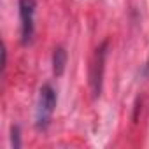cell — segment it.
<instances>
[{
    "label": "cell",
    "instance_id": "1",
    "mask_svg": "<svg viewBox=\"0 0 149 149\" xmlns=\"http://www.w3.org/2000/svg\"><path fill=\"white\" fill-rule=\"evenodd\" d=\"M56 109V91L49 86L44 84L39 91L37 98V107H35V126L37 130H46L51 123V118Z\"/></svg>",
    "mask_w": 149,
    "mask_h": 149
},
{
    "label": "cell",
    "instance_id": "2",
    "mask_svg": "<svg viewBox=\"0 0 149 149\" xmlns=\"http://www.w3.org/2000/svg\"><path fill=\"white\" fill-rule=\"evenodd\" d=\"M35 0H19V21H21V42L26 46L35 33Z\"/></svg>",
    "mask_w": 149,
    "mask_h": 149
},
{
    "label": "cell",
    "instance_id": "3",
    "mask_svg": "<svg viewBox=\"0 0 149 149\" xmlns=\"http://www.w3.org/2000/svg\"><path fill=\"white\" fill-rule=\"evenodd\" d=\"M105 54H107V42L97 49V54H95V63L91 67V86H93V93L95 95H100V90H102V76H104V63H105Z\"/></svg>",
    "mask_w": 149,
    "mask_h": 149
},
{
    "label": "cell",
    "instance_id": "4",
    "mask_svg": "<svg viewBox=\"0 0 149 149\" xmlns=\"http://www.w3.org/2000/svg\"><path fill=\"white\" fill-rule=\"evenodd\" d=\"M67 67V51L63 47H56L53 53V74L54 76H61Z\"/></svg>",
    "mask_w": 149,
    "mask_h": 149
},
{
    "label": "cell",
    "instance_id": "5",
    "mask_svg": "<svg viewBox=\"0 0 149 149\" xmlns=\"http://www.w3.org/2000/svg\"><path fill=\"white\" fill-rule=\"evenodd\" d=\"M11 140H13V147H19L21 146V142H19V128L18 126H13V130H11Z\"/></svg>",
    "mask_w": 149,
    "mask_h": 149
}]
</instances>
